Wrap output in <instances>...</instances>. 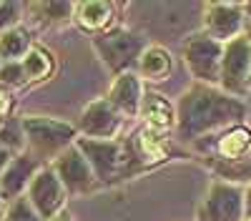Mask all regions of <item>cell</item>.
<instances>
[{"instance_id": "7c38bea8", "label": "cell", "mask_w": 251, "mask_h": 221, "mask_svg": "<svg viewBox=\"0 0 251 221\" xmlns=\"http://www.w3.org/2000/svg\"><path fill=\"white\" fill-rule=\"evenodd\" d=\"M40 169H43L40 161L33 158L28 151L18 153L10 161V166L3 171V176H0V191H3L5 201H15L18 196H23V191L30 186V181L35 178Z\"/></svg>"}, {"instance_id": "cb8c5ba5", "label": "cell", "mask_w": 251, "mask_h": 221, "mask_svg": "<svg viewBox=\"0 0 251 221\" xmlns=\"http://www.w3.org/2000/svg\"><path fill=\"white\" fill-rule=\"evenodd\" d=\"M28 78H25V71H23V63H3L0 66V86L3 88H20L25 86Z\"/></svg>"}, {"instance_id": "3957f363", "label": "cell", "mask_w": 251, "mask_h": 221, "mask_svg": "<svg viewBox=\"0 0 251 221\" xmlns=\"http://www.w3.org/2000/svg\"><path fill=\"white\" fill-rule=\"evenodd\" d=\"M23 133H25V151L38 161H55L63 151L75 146V128L66 121H55L46 116H23Z\"/></svg>"}, {"instance_id": "8992f818", "label": "cell", "mask_w": 251, "mask_h": 221, "mask_svg": "<svg viewBox=\"0 0 251 221\" xmlns=\"http://www.w3.org/2000/svg\"><path fill=\"white\" fill-rule=\"evenodd\" d=\"M183 60L191 75L203 86H219L221 78V60H224V43L208 38L206 33H194L183 43Z\"/></svg>"}, {"instance_id": "6da1fadb", "label": "cell", "mask_w": 251, "mask_h": 221, "mask_svg": "<svg viewBox=\"0 0 251 221\" xmlns=\"http://www.w3.org/2000/svg\"><path fill=\"white\" fill-rule=\"evenodd\" d=\"M246 118V103L224 93L216 86H191L176 106V131L181 138L196 141L214 131H228L241 126Z\"/></svg>"}, {"instance_id": "4fadbf2b", "label": "cell", "mask_w": 251, "mask_h": 221, "mask_svg": "<svg viewBox=\"0 0 251 221\" xmlns=\"http://www.w3.org/2000/svg\"><path fill=\"white\" fill-rule=\"evenodd\" d=\"M108 100L118 108L121 116L126 118H136L141 116V103H143V86L141 78L136 73H123L113 80Z\"/></svg>"}, {"instance_id": "ffe728a7", "label": "cell", "mask_w": 251, "mask_h": 221, "mask_svg": "<svg viewBox=\"0 0 251 221\" xmlns=\"http://www.w3.org/2000/svg\"><path fill=\"white\" fill-rule=\"evenodd\" d=\"M208 166L214 169V173L219 178H224L226 184H241V181H251V156L246 158H236V161H228V158H219V156H208Z\"/></svg>"}, {"instance_id": "30bf717a", "label": "cell", "mask_w": 251, "mask_h": 221, "mask_svg": "<svg viewBox=\"0 0 251 221\" xmlns=\"http://www.w3.org/2000/svg\"><path fill=\"white\" fill-rule=\"evenodd\" d=\"M53 171L58 173V178L63 181L68 194H86L96 186V173L88 164V158L80 153L78 146H71L68 151H63L55 161H53Z\"/></svg>"}, {"instance_id": "83f0119b", "label": "cell", "mask_w": 251, "mask_h": 221, "mask_svg": "<svg viewBox=\"0 0 251 221\" xmlns=\"http://www.w3.org/2000/svg\"><path fill=\"white\" fill-rule=\"evenodd\" d=\"M251 219V186L246 189V221Z\"/></svg>"}, {"instance_id": "9c48e42d", "label": "cell", "mask_w": 251, "mask_h": 221, "mask_svg": "<svg viewBox=\"0 0 251 221\" xmlns=\"http://www.w3.org/2000/svg\"><path fill=\"white\" fill-rule=\"evenodd\" d=\"M244 3H208L203 8V33L219 43H231L234 38L244 35Z\"/></svg>"}, {"instance_id": "5bb4252c", "label": "cell", "mask_w": 251, "mask_h": 221, "mask_svg": "<svg viewBox=\"0 0 251 221\" xmlns=\"http://www.w3.org/2000/svg\"><path fill=\"white\" fill-rule=\"evenodd\" d=\"M141 118L146 121V126L169 133L176 128V108L169 103V98L156 93V91H146L143 93V103H141Z\"/></svg>"}, {"instance_id": "9a60e30c", "label": "cell", "mask_w": 251, "mask_h": 221, "mask_svg": "<svg viewBox=\"0 0 251 221\" xmlns=\"http://www.w3.org/2000/svg\"><path fill=\"white\" fill-rule=\"evenodd\" d=\"M113 3H106V0H86V3H75L73 10V20L88 33H106V28L113 20Z\"/></svg>"}, {"instance_id": "d6a6232c", "label": "cell", "mask_w": 251, "mask_h": 221, "mask_svg": "<svg viewBox=\"0 0 251 221\" xmlns=\"http://www.w3.org/2000/svg\"><path fill=\"white\" fill-rule=\"evenodd\" d=\"M249 221H251V219H249Z\"/></svg>"}, {"instance_id": "603a6c76", "label": "cell", "mask_w": 251, "mask_h": 221, "mask_svg": "<svg viewBox=\"0 0 251 221\" xmlns=\"http://www.w3.org/2000/svg\"><path fill=\"white\" fill-rule=\"evenodd\" d=\"M3 221H43V219H40V214L33 209L30 198L23 194V196H18L15 201L8 204V209L3 214Z\"/></svg>"}, {"instance_id": "484cf974", "label": "cell", "mask_w": 251, "mask_h": 221, "mask_svg": "<svg viewBox=\"0 0 251 221\" xmlns=\"http://www.w3.org/2000/svg\"><path fill=\"white\" fill-rule=\"evenodd\" d=\"M13 108V96L8 93V88L0 86V126L8 123V113Z\"/></svg>"}, {"instance_id": "277c9868", "label": "cell", "mask_w": 251, "mask_h": 221, "mask_svg": "<svg viewBox=\"0 0 251 221\" xmlns=\"http://www.w3.org/2000/svg\"><path fill=\"white\" fill-rule=\"evenodd\" d=\"M93 48L103 58V63H106L118 78L123 73H131L133 66H138L143 50L149 46H146V40L141 35H136L131 30L111 28V30L93 38Z\"/></svg>"}, {"instance_id": "d6986e66", "label": "cell", "mask_w": 251, "mask_h": 221, "mask_svg": "<svg viewBox=\"0 0 251 221\" xmlns=\"http://www.w3.org/2000/svg\"><path fill=\"white\" fill-rule=\"evenodd\" d=\"M30 33L28 28H13L5 35H0V60L3 63H18L30 53Z\"/></svg>"}, {"instance_id": "52a82bcc", "label": "cell", "mask_w": 251, "mask_h": 221, "mask_svg": "<svg viewBox=\"0 0 251 221\" xmlns=\"http://www.w3.org/2000/svg\"><path fill=\"white\" fill-rule=\"evenodd\" d=\"M246 219V191L236 184L214 181L199 209V221H244Z\"/></svg>"}, {"instance_id": "2e32d148", "label": "cell", "mask_w": 251, "mask_h": 221, "mask_svg": "<svg viewBox=\"0 0 251 221\" xmlns=\"http://www.w3.org/2000/svg\"><path fill=\"white\" fill-rule=\"evenodd\" d=\"M133 151L138 156V161L143 164V169L149 164H158V161H163L166 156H169V133H161V131H153L149 126H143L136 136H133Z\"/></svg>"}, {"instance_id": "f1b7e54d", "label": "cell", "mask_w": 251, "mask_h": 221, "mask_svg": "<svg viewBox=\"0 0 251 221\" xmlns=\"http://www.w3.org/2000/svg\"><path fill=\"white\" fill-rule=\"evenodd\" d=\"M53 221H73V216H71L68 211H63V214H60V216H55Z\"/></svg>"}, {"instance_id": "7402d4cb", "label": "cell", "mask_w": 251, "mask_h": 221, "mask_svg": "<svg viewBox=\"0 0 251 221\" xmlns=\"http://www.w3.org/2000/svg\"><path fill=\"white\" fill-rule=\"evenodd\" d=\"M25 10H30L38 25H55V23L73 18L75 3H53V0H48V3H30Z\"/></svg>"}, {"instance_id": "5b68a950", "label": "cell", "mask_w": 251, "mask_h": 221, "mask_svg": "<svg viewBox=\"0 0 251 221\" xmlns=\"http://www.w3.org/2000/svg\"><path fill=\"white\" fill-rule=\"evenodd\" d=\"M219 88L234 98H246L251 91V43L246 35L234 38L224 46Z\"/></svg>"}, {"instance_id": "4dcf8cb0", "label": "cell", "mask_w": 251, "mask_h": 221, "mask_svg": "<svg viewBox=\"0 0 251 221\" xmlns=\"http://www.w3.org/2000/svg\"><path fill=\"white\" fill-rule=\"evenodd\" d=\"M5 211V196H3V191H0V214Z\"/></svg>"}, {"instance_id": "f546056e", "label": "cell", "mask_w": 251, "mask_h": 221, "mask_svg": "<svg viewBox=\"0 0 251 221\" xmlns=\"http://www.w3.org/2000/svg\"><path fill=\"white\" fill-rule=\"evenodd\" d=\"M244 35L249 38V43H251V18H246V28H244Z\"/></svg>"}, {"instance_id": "44dd1931", "label": "cell", "mask_w": 251, "mask_h": 221, "mask_svg": "<svg viewBox=\"0 0 251 221\" xmlns=\"http://www.w3.org/2000/svg\"><path fill=\"white\" fill-rule=\"evenodd\" d=\"M23 63V71H25V78L28 83H38V80H46L53 68H55V60H53V53L43 46H33L30 53L20 60Z\"/></svg>"}, {"instance_id": "ba28073f", "label": "cell", "mask_w": 251, "mask_h": 221, "mask_svg": "<svg viewBox=\"0 0 251 221\" xmlns=\"http://www.w3.org/2000/svg\"><path fill=\"white\" fill-rule=\"evenodd\" d=\"M25 196L30 198L33 209L40 214L43 221H53L55 216H60L66 211L68 191L63 186V181L58 178V173L53 171V166H43L35 173Z\"/></svg>"}, {"instance_id": "d4e9b609", "label": "cell", "mask_w": 251, "mask_h": 221, "mask_svg": "<svg viewBox=\"0 0 251 221\" xmlns=\"http://www.w3.org/2000/svg\"><path fill=\"white\" fill-rule=\"evenodd\" d=\"M20 15H23V5L20 3H0V35L18 28Z\"/></svg>"}, {"instance_id": "4316f807", "label": "cell", "mask_w": 251, "mask_h": 221, "mask_svg": "<svg viewBox=\"0 0 251 221\" xmlns=\"http://www.w3.org/2000/svg\"><path fill=\"white\" fill-rule=\"evenodd\" d=\"M18 153H13V151H8L5 146H0V176H3V171L10 166V161L15 158Z\"/></svg>"}, {"instance_id": "ac0fdd59", "label": "cell", "mask_w": 251, "mask_h": 221, "mask_svg": "<svg viewBox=\"0 0 251 221\" xmlns=\"http://www.w3.org/2000/svg\"><path fill=\"white\" fill-rule=\"evenodd\" d=\"M171 68H174V58L161 46H149L138 60V73L146 80H163L171 73Z\"/></svg>"}, {"instance_id": "8fae6325", "label": "cell", "mask_w": 251, "mask_h": 221, "mask_svg": "<svg viewBox=\"0 0 251 221\" xmlns=\"http://www.w3.org/2000/svg\"><path fill=\"white\" fill-rule=\"evenodd\" d=\"M123 116L118 113V108L111 103L108 98H98L93 103L86 106L80 116V131L86 138H96V141H113L116 133L121 131Z\"/></svg>"}, {"instance_id": "e0dca14e", "label": "cell", "mask_w": 251, "mask_h": 221, "mask_svg": "<svg viewBox=\"0 0 251 221\" xmlns=\"http://www.w3.org/2000/svg\"><path fill=\"white\" fill-rule=\"evenodd\" d=\"M216 156L228 158V161L251 156V131L246 126H234V128L224 131L216 138Z\"/></svg>"}, {"instance_id": "7a4b0ae2", "label": "cell", "mask_w": 251, "mask_h": 221, "mask_svg": "<svg viewBox=\"0 0 251 221\" xmlns=\"http://www.w3.org/2000/svg\"><path fill=\"white\" fill-rule=\"evenodd\" d=\"M75 146L80 148V153L88 158V164L96 173L98 181L111 184V181L126 178L136 171L143 169V164L138 161L136 151L131 144H121V141H96V138H78Z\"/></svg>"}, {"instance_id": "1f68e13d", "label": "cell", "mask_w": 251, "mask_h": 221, "mask_svg": "<svg viewBox=\"0 0 251 221\" xmlns=\"http://www.w3.org/2000/svg\"><path fill=\"white\" fill-rule=\"evenodd\" d=\"M0 66H3V63H0Z\"/></svg>"}]
</instances>
